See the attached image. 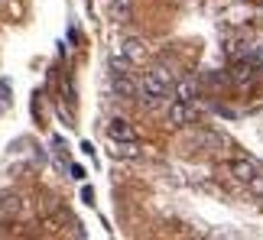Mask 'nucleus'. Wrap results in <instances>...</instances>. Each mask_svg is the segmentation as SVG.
Here are the masks:
<instances>
[{"label":"nucleus","mask_w":263,"mask_h":240,"mask_svg":"<svg viewBox=\"0 0 263 240\" xmlns=\"http://www.w3.org/2000/svg\"><path fill=\"white\" fill-rule=\"evenodd\" d=\"M192 117H195V104L192 101H173L169 104V114H166L169 127H185Z\"/></svg>","instance_id":"obj_2"},{"label":"nucleus","mask_w":263,"mask_h":240,"mask_svg":"<svg viewBox=\"0 0 263 240\" xmlns=\"http://www.w3.org/2000/svg\"><path fill=\"white\" fill-rule=\"evenodd\" d=\"M72 178H78V182H82V178H85V169H82V165H78V162H72Z\"/></svg>","instance_id":"obj_14"},{"label":"nucleus","mask_w":263,"mask_h":240,"mask_svg":"<svg viewBox=\"0 0 263 240\" xmlns=\"http://www.w3.org/2000/svg\"><path fill=\"white\" fill-rule=\"evenodd\" d=\"M127 65H130V59H127V55H111V78L114 75H130V72H127Z\"/></svg>","instance_id":"obj_12"},{"label":"nucleus","mask_w":263,"mask_h":240,"mask_svg":"<svg viewBox=\"0 0 263 240\" xmlns=\"http://www.w3.org/2000/svg\"><path fill=\"white\" fill-rule=\"evenodd\" d=\"M231 172H234L237 182H254V178L260 175L257 162H250V159H237V162H231Z\"/></svg>","instance_id":"obj_5"},{"label":"nucleus","mask_w":263,"mask_h":240,"mask_svg":"<svg viewBox=\"0 0 263 240\" xmlns=\"http://www.w3.org/2000/svg\"><path fill=\"white\" fill-rule=\"evenodd\" d=\"M111 16L117 23H127L133 16V0H111Z\"/></svg>","instance_id":"obj_7"},{"label":"nucleus","mask_w":263,"mask_h":240,"mask_svg":"<svg viewBox=\"0 0 263 240\" xmlns=\"http://www.w3.org/2000/svg\"><path fill=\"white\" fill-rule=\"evenodd\" d=\"M231 81L237 88H254L257 81H263L260 65L254 62V55H244V59H234V69H231Z\"/></svg>","instance_id":"obj_1"},{"label":"nucleus","mask_w":263,"mask_h":240,"mask_svg":"<svg viewBox=\"0 0 263 240\" xmlns=\"http://www.w3.org/2000/svg\"><path fill=\"white\" fill-rule=\"evenodd\" d=\"M82 198H85V201H88V205H91V201H94V192H91V188L85 185V188H82Z\"/></svg>","instance_id":"obj_15"},{"label":"nucleus","mask_w":263,"mask_h":240,"mask_svg":"<svg viewBox=\"0 0 263 240\" xmlns=\"http://www.w3.org/2000/svg\"><path fill=\"white\" fill-rule=\"evenodd\" d=\"M173 94H175V101H195V94H198V84L192 81V78H185V81H179L173 88Z\"/></svg>","instance_id":"obj_8"},{"label":"nucleus","mask_w":263,"mask_h":240,"mask_svg":"<svg viewBox=\"0 0 263 240\" xmlns=\"http://www.w3.org/2000/svg\"><path fill=\"white\" fill-rule=\"evenodd\" d=\"M10 211H20V195H10V192H0V214H10Z\"/></svg>","instance_id":"obj_10"},{"label":"nucleus","mask_w":263,"mask_h":240,"mask_svg":"<svg viewBox=\"0 0 263 240\" xmlns=\"http://www.w3.org/2000/svg\"><path fill=\"white\" fill-rule=\"evenodd\" d=\"M114 156H120V159H133V156H137V143H133V140L114 143Z\"/></svg>","instance_id":"obj_11"},{"label":"nucleus","mask_w":263,"mask_h":240,"mask_svg":"<svg viewBox=\"0 0 263 240\" xmlns=\"http://www.w3.org/2000/svg\"><path fill=\"white\" fill-rule=\"evenodd\" d=\"M137 91H140V84L133 81L130 75H114L111 78V94L117 97V101H133Z\"/></svg>","instance_id":"obj_3"},{"label":"nucleus","mask_w":263,"mask_h":240,"mask_svg":"<svg viewBox=\"0 0 263 240\" xmlns=\"http://www.w3.org/2000/svg\"><path fill=\"white\" fill-rule=\"evenodd\" d=\"M188 143L192 146H205V150H218V146H224V140L218 137V133H195Z\"/></svg>","instance_id":"obj_9"},{"label":"nucleus","mask_w":263,"mask_h":240,"mask_svg":"<svg viewBox=\"0 0 263 240\" xmlns=\"http://www.w3.org/2000/svg\"><path fill=\"white\" fill-rule=\"evenodd\" d=\"M120 52L130 59V65H143L146 55H150V49H146L143 39H124V42H120Z\"/></svg>","instance_id":"obj_4"},{"label":"nucleus","mask_w":263,"mask_h":240,"mask_svg":"<svg viewBox=\"0 0 263 240\" xmlns=\"http://www.w3.org/2000/svg\"><path fill=\"white\" fill-rule=\"evenodd\" d=\"M247 185H250V188H254V192H257V195H263V175H257V178H254V182H247Z\"/></svg>","instance_id":"obj_13"},{"label":"nucleus","mask_w":263,"mask_h":240,"mask_svg":"<svg viewBox=\"0 0 263 240\" xmlns=\"http://www.w3.org/2000/svg\"><path fill=\"white\" fill-rule=\"evenodd\" d=\"M107 137H111L114 143H124V140H133V130L124 117H114L111 124H107Z\"/></svg>","instance_id":"obj_6"}]
</instances>
